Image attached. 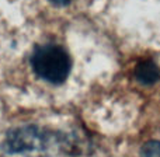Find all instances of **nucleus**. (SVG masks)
Returning <instances> with one entry per match:
<instances>
[{"label": "nucleus", "mask_w": 160, "mask_h": 157, "mask_svg": "<svg viewBox=\"0 0 160 157\" xmlns=\"http://www.w3.org/2000/svg\"><path fill=\"white\" fill-rule=\"evenodd\" d=\"M135 77L145 86H152L160 80V69L152 59H143L135 67Z\"/></svg>", "instance_id": "nucleus-3"}, {"label": "nucleus", "mask_w": 160, "mask_h": 157, "mask_svg": "<svg viewBox=\"0 0 160 157\" xmlns=\"http://www.w3.org/2000/svg\"><path fill=\"white\" fill-rule=\"evenodd\" d=\"M52 143L69 146L68 136L59 132H49L38 125H21L10 129L2 140V150L6 155H27L44 152Z\"/></svg>", "instance_id": "nucleus-1"}, {"label": "nucleus", "mask_w": 160, "mask_h": 157, "mask_svg": "<svg viewBox=\"0 0 160 157\" xmlns=\"http://www.w3.org/2000/svg\"><path fill=\"white\" fill-rule=\"evenodd\" d=\"M30 65L39 79L51 84L65 83L72 69L69 53L58 44L37 45L30 56Z\"/></svg>", "instance_id": "nucleus-2"}, {"label": "nucleus", "mask_w": 160, "mask_h": 157, "mask_svg": "<svg viewBox=\"0 0 160 157\" xmlns=\"http://www.w3.org/2000/svg\"><path fill=\"white\" fill-rule=\"evenodd\" d=\"M141 157H160V142L149 140L141 147Z\"/></svg>", "instance_id": "nucleus-4"}, {"label": "nucleus", "mask_w": 160, "mask_h": 157, "mask_svg": "<svg viewBox=\"0 0 160 157\" xmlns=\"http://www.w3.org/2000/svg\"><path fill=\"white\" fill-rule=\"evenodd\" d=\"M51 3H52L53 6H58V7H65V6H68L72 0H49Z\"/></svg>", "instance_id": "nucleus-5"}]
</instances>
